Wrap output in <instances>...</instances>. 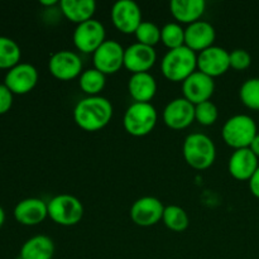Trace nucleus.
I'll use <instances>...</instances> for the list:
<instances>
[{"label":"nucleus","mask_w":259,"mask_h":259,"mask_svg":"<svg viewBox=\"0 0 259 259\" xmlns=\"http://www.w3.org/2000/svg\"><path fill=\"white\" fill-rule=\"evenodd\" d=\"M113 118V105L103 96H88L78 101L73 110V120L86 132L105 128Z\"/></svg>","instance_id":"f257e3e1"},{"label":"nucleus","mask_w":259,"mask_h":259,"mask_svg":"<svg viewBox=\"0 0 259 259\" xmlns=\"http://www.w3.org/2000/svg\"><path fill=\"white\" fill-rule=\"evenodd\" d=\"M197 55L186 46L169 50L161 62V71L167 80L184 82L196 71Z\"/></svg>","instance_id":"f03ea898"},{"label":"nucleus","mask_w":259,"mask_h":259,"mask_svg":"<svg viewBox=\"0 0 259 259\" xmlns=\"http://www.w3.org/2000/svg\"><path fill=\"white\" fill-rule=\"evenodd\" d=\"M182 151L186 163L195 169L209 168L217 158L214 142L202 133L189 134L185 138Z\"/></svg>","instance_id":"7ed1b4c3"},{"label":"nucleus","mask_w":259,"mask_h":259,"mask_svg":"<svg viewBox=\"0 0 259 259\" xmlns=\"http://www.w3.org/2000/svg\"><path fill=\"white\" fill-rule=\"evenodd\" d=\"M258 134L254 119L245 114H238L225 121L222 136L225 143L234 149L249 148Z\"/></svg>","instance_id":"20e7f679"},{"label":"nucleus","mask_w":259,"mask_h":259,"mask_svg":"<svg viewBox=\"0 0 259 259\" xmlns=\"http://www.w3.org/2000/svg\"><path fill=\"white\" fill-rule=\"evenodd\" d=\"M158 119L151 103H133L124 114V129L133 137H144L154 129Z\"/></svg>","instance_id":"39448f33"},{"label":"nucleus","mask_w":259,"mask_h":259,"mask_svg":"<svg viewBox=\"0 0 259 259\" xmlns=\"http://www.w3.org/2000/svg\"><path fill=\"white\" fill-rule=\"evenodd\" d=\"M48 217L58 225L72 227L78 224L83 217L82 202L77 197L68 194H61L47 202Z\"/></svg>","instance_id":"423d86ee"},{"label":"nucleus","mask_w":259,"mask_h":259,"mask_svg":"<svg viewBox=\"0 0 259 259\" xmlns=\"http://www.w3.org/2000/svg\"><path fill=\"white\" fill-rule=\"evenodd\" d=\"M105 27L96 19L77 24L73 32V45L80 52L94 53L106 40Z\"/></svg>","instance_id":"0eeeda50"},{"label":"nucleus","mask_w":259,"mask_h":259,"mask_svg":"<svg viewBox=\"0 0 259 259\" xmlns=\"http://www.w3.org/2000/svg\"><path fill=\"white\" fill-rule=\"evenodd\" d=\"M124 52L125 50L120 43L114 39H106L93 53L94 67L104 75L118 72L124 66Z\"/></svg>","instance_id":"6e6552de"},{"label":"nucleus","mask_w":259,"mask_h":259,"mask_svg":"<svg viewBox=\"0 0 259 259\" xmlns=\"http://www.w3.org/2000/svg\"><path fill=\"white\" fill-rule=\"evenodd\" d=\"M48 68L53 77L61 81H70L82 73V62L77 53L62 50L51 56Z\"/></svg>","instance_id":"1a4fd4ad"},{"label":"nucleus","mask_w":259,"mask_h":259,"mask_svg":"<svg viewBox=\"0 0 259 259\" xmlns=\"http://www.w3.org/2000/svg\"><path fill=\"white\" fill-rule=\"evenodd\" d=\"M111 20L118 30L125 34L136 33L141 25L142 10L133 0H119L111 8Z\"/></svg>","instance_id":"9d476101"},{"label":"nucleus","mask_w":259,"mask_h":259,"mask_svg":"<svg viewBox=\"0 0 259 259\" xmlns=\"http://www.w3.org/2000/svg\"><path fill=\"white\" fill-rule=\"evenodd\" d=\"M161 200L153 196H144L136 200L131 207V218L138 227H152L162 220L164 211Z\"/></svg>","instance_id":"9b49d317"},{"label":"nucleus","mask_w":259,"mask_h":259,"mask_svg":"<svg viewBox=\"0 0 259 259\" xmlns=\"http://www.w3.org/2000/svg\"><path fill=\"white\" fill-rule=\"evenodd\" d=\"M182 91L184 98L194 105L209 101L215 91L214 78L201 71H195L182 82Z\"/></svg>","instance_id":"f8f14e48"},{"label":"nucleus","mask_w":259,"mask_h":259,"mask_svg":"<svg viewBox=\"0 0 259 259\" xmlns=\"http://www.w3.org/2000/svg\"><path fill=\"white\" fill-rule=\"evenodd\" d=\"M38 82V71L30 63H18L5 75L4 83L13 94H27L35 88Z\"/></svg>","instance_id":"ddd939ff"},{"label":"nucleus","mask_w":259,"mask_h":259,"mask_svg":"<svg viewBox=\"0 0 259 259\" xmlns=\"http://www.w3.org/2000/svg\"><path fill=\"white\" fill-rule=\"evenodd\" d=\"M197 68L210 77H218L230 68L229 52L225 48L212 46L197 55Z\"/></svg>","instance_id":"4468645a"},{"label":"nucleus","mask_w":259,"mask_h":259,"mask_svg":"<svg viewBox=\"0 0 259 259\" xmlns=\"http://www.w3.org/2000/svg\"><path fill=\"white\" fill-rule=\"evenodd\" d=\"M195 120V105L185 98L169 101L163 110V121L168 128L180 131L191 125Z\"/></svg>","instance_id":"2eb2a0df"},{"label":"nucleus","mask_w":259,"mask_h":259,"mask_svg":"<svg viewBox=\"0 0 259 259\" xmlns=\"http://www.w3.org/2000/svg\"><path fill=\"white\" fill-rule=\"evenodd\" d=\"M157 61V53L154 47L133 43L125 48L124 52V67L133 73L148 72Z\"/></svg>","instance_id":"dca6fc26"},{"label":"nucleus","mask_w":259,"mask_h":259,"mask_svg":"<svg viewBox=\"0 0 259 259\" xmlns=\"http://www.w3.org/2000/svg\"><path fill=\"white\" fill-rule=\"evenodd\" d=\"M217 38L215 28L205 20H197L192 24L187 25L185 29V46L194 52L206 50L212 47Z\"/></svg>","instance_id":"f3484780"},{"label":"nucleus","mask_w":259,"mask_h":259,"mask_svg":"<svg viewBox=\"0 0 259 259\" xmlns=\"http://www.w3.org/2000/svg\"><path fill=\"white\" fill-rule=\"evenodd\" d=\"M258 167V157L250 148L235 149L228 163L229 174L238 181H249Z\"/></svg>","instance_id":"a211bd4d"},{"label":"nucleus","mask_w":259,"mask_h":259,"mask_svg":"<svg viewBox=\"0 0 259 259\" xmlns=\"http://www.w3.org/2000/svg\"><path fill=\"white\" fill-rule=\"evenodd\" d=\"M14 217L23 225H38L48 217V205L42 199L28 197L18 202L14 207Z\"/></svg>","instance_id":"6ab92c4d"},{"label":"nucleus","mask_w":259,"mask_h":259,"mask_svg":"<svg viewBox=\"0 0 259 259\" xmlns=\"http://www.w3.org/2000/svg\"><path fill=\"white\" fill-rule=\"evenodd\" d=\"M206 9L205 0H172L169 10L180 24H192L200 20Z\"/></svg>","instance_id":"aec40b11"},{"label":"nucleus","mask_w":259,"mask_h":259,"mask_svg":"<svg viewBox=\"0 0 259 259\" xmlns=\"http://www.w3.org/2000/svg\"><path fill=\"white\" fill-rule=\"evenodd\" d=\"M128 91L134 103H151L157 93V81L149 72L133 73L129 78Z\"/></svg>","instance_id":"412c9836"},{"label":"nucleus","mask_w":259,"mask_h":259,"mask_svg":"<svg viewBox=\"0 0 259 259\" xmlns=\"http://www.w3.org/2000/svg\"><path fill=\"white\" fill-rule=\"evenodd\" d=\"M60 8L62 14L70 22L81 24L93 19L96 3L94 0H61Z\"/></svg>","instance_id":"4be33fe9"},{"label":"nucleus","mask_w":259,"mask_h":259,"mask_svg":"<svg viewBox=\"0 0 259 259\" xmlns=\"http://www.w3.org/2000/svg\"><path fill=\"white\" fill-rule=\"evenodd\" d=\"M55 243L47 235H34L29 238L20 249V259H52Z\"/></svg>","instance_id":"5701e85b"},{"label":"nucleus","mask_w":259,"mask_h":259,"mask_svg":"<svg viewBox=\"0 0 259 259\" xmlns=\"http://www.w3.org/2000/svg\"><path fill=\"white\" fill-rule=\"evenodd\" d=\"M106 75L100 72L99 70L94 68H89V70L82 71L78 78V85H80L81 90L89 96H98L100 91L105 88L106 83Z\"/></svg>","instance_id":"b1692460"},{"label":"nucleus","mask_w":259,"mask_h":259,"mask_svg":"<svg viewBox=\"0 0 259 259\" xmlns=\"http://www.w3.org/2000/svg\"><path fill=\"white\" fill-rule=\"evenodd\" d=\"M162 222L172 232H184L189 227L190 220L187 212L181 206L168 205L164 207Z\"/></svg>","instance_id":"393cba45"},{"label":"nucleus","mask_w":259,"mask_h":259,"mask_svg":"<svg viewBox=\"0 0 259 259\" xmlns=\"http://www.w3.org/2000/svg\"><path fill=\"white\" fill-rule=\"evenodd\" d=\"M20 47L14 39L0 35V68L10 70L19 63Z\"/></svg>","instance_id":"a878e982"},{"label":"nucleus","mask_w":259,"mask_h":259,"mask_svg":"<svg viewBox=\"0 0 259 259\" xmlns=\"http://www.w3.org/2000/svg\"><path fill=\"white\" fill-rule=\"evenodd\" d=\"M161 40L169 50L185 46V29L180 23H167L161 28Z\"/></svg>","instance_id":"bb28decb"},{"label":"nucleus","mask_w":259,"mask_h":259,"mask_svg":"<svg viewBox=\"0 0 259 259\" xmlns=\"http://www.w3.org/2000/svg\"><path fill=\"white\" fill-rule=\"evenodd\" d=\"M242 103L252 110H259V77L245 81L239 90Z\"/></svg>","instance_id":"cd10ccee"},{"label":"nucleus","mask_w":259,"mask_h":259,"mask_svg":"<svg viewBox=\"0 0 259 259\" xmlns=\"http://www.w3.org/2000/svg\"><path fill=\"white\" fill-rule=\"evenodd\" d=\"M134 34L138 43L154 47L161 40V28L152 22H142Z\"/></svg>","instance_id":"c85d7f7f"},{"label":"nucleus","mask_w":259,"mask_h":259,"mask_svg":"<svg viewBox=\"0 0 259 259\" xmlns=\"http://www.w3.org/2000/svg\"><path fill=\"white\" fill-rule=\"evenodd\" d=\"M219 110L212 101H205V103L195 105V120L199 121L201 125H212L218 120Z\"/></svg>","instance_id":"c756f323"},{"label":"nucleus","mask_w":259,"mask_h":259,"mask_svg":"<svg viewBox=\"0 0 259 259\" xmlns=\"http://www.w3.org/2000/svg\"><path fill=\"white\" fill-rule=\"evenodd\" d=\"M229 63L230 68L235 71L247 70L250 66V63H252V57H250L248 51L237 48V50L229 52Z\"/></svg>","instance_id":"7c9ffc66"},{"label":"nucleus","mask_w":259,"mask_h":259,"mask_svg":"<svg viewBox=\"0 0 259 259\" xmlns=\"http://www.w3.org/2000/svg\"><path fill=\"white\" fill-rule=\"evenodd\" d=\"M13 93L5 83H0V114H4L12 108Z\"/></svg>","instance_id":"2f4dec72"},{"label":"nucleus","mask_w":259,"mask_h":259,"mask_svg":"<svg viewBox=\"0 0 259 259\" xmlns=\"http://www.w3.org/2000/svg\"><path fill=\"white\" fill-rule=\"evenodd\" d=\"M249 189H250V192H252L255 197H258L259 199V167H258L257 171L254 172V175L250 177Z\"/></svg>","instance_id":"473e14b6"},{"label":"nucleus","mask_w":259,"mask_h":259,"mask_svg":"<svg viewBox=\"0 0 259 259\" xmlns=\"http://www.w3.org/2000/svg\"><path fill=\"white\" fill-rule=\"evenodd\" d=\"M249 148H250V151H252L253 153H254L255 156L259 158V133L255 136V138L253 139V142L250 143Z\"/></svg>","instance_id":"72a5a7b5"},{"label":"nucleus","mask_w":259,"mask_h":259,"mask_svg":"<svg viewBox=\"0 0 259 259\" xmlns=\"http://www.w3.org/2000/svg\"><path fill=\"white\" fill-rule=\"evenodd\" d=\"M40 5H45V7H52V5L58 4L57 0H40Z\"/></svg>","instance_id":"f704fd0d"},{"label":"nucleus","mask_w":259,"mask_h":259,"mask_svg":"<svg viewBox=\"0 0 259 259\" xmlns=\"http://www.w3.org/2000/svg\"><path fill=\"white\" fill-rule=\"evenodd\" d=\"M4 220H5V212H4V209H3V207L0 206V227H2V225L4 224Z\"/></svg>","instance_id":"c9c22d12"}]
</instances>
